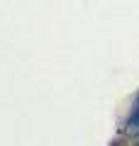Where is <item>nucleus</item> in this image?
<instances>
[{"label": "nucleus", "mask_w": 139, "mask_h": 146, "mask_svg": "<svg viewBox=\"0 0 139 146\" xmlns=\"http://www.w3.org/2000/svg\"><path fill=\"white\" fill-rule=\"evenodd\" d=\"M122 134L129 139H139V93L134 95L132 105H129V112L122 122Z\"/></svg>", "instance_id": "obj_1"}]
</instances>
